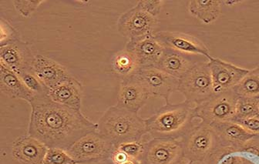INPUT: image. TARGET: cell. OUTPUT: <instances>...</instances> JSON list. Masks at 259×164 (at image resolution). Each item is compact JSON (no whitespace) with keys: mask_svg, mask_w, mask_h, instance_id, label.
Returning a JSON list of instances; mask_svg holds the SVG:
<instances>
[{"mask_svg":"<svg viewBox=\"0 0 259 164\" xmlns=\"http://www.w3.org/2000/svg\"><path fill=\"white\" fill-rule=\"evenodd\" d=\"M28 135L48 148L67 150L81 137L97 131L98 125L81 111L54 102L48 95H36L31 102Z\"/></svg>","mask_w":259,"mask_h":164,"instance_id":"cell-1","label":"cell"},{"mask_svg":"<svg viewBox=\"0 0 259 164\" xmlns=\"http://www.w3.org/2000/svg\"><path fill=\"white\" fill-rule=\"evenodd\" d=\"M97 125V131L116 148L121 143L142 141L148 134L145 119L117 105L108 108Z\"/></svg>","mask_w":259,"mask_h":164,"instance_id":"cell-2","label":"cell"},{"mask_svg":"<svg viewBox=\"0 0 259 164\" xmlns=\"http://www.w3.org/2000/svg\"><path fill=\"white\" fill-rule=\"evenodd\" d=\"M196 105L185 100L166 102L158 111L145 119L147 133L151 138L181 139L194 123Z\"/></svg>","mask_w":259,"mask_h":164,"instance_id":"cell-3","label":"cell"},{"mask_svg":"<svg viewBox=\"0 0 259 164\" xmlns=\"http://www.w3.org/2000/svg\"><path fill=\"white\" fill-rule=\"evenodd\" d=\"M180 140L188 164H219L225 156L212 127L201 121L194 123Z\"/></svg>","mask_w":259,"mask_h":164,"instance_id":"cell-4","label":"cell"},{"mask_svg":"<svg viewBox=\"0 0 259 164\" xmlns=\"http://www.w3.org/2000/svg\"><path fill=\"white\" fill-rule=\"evenodd\" d=\"M178 91L196 106L214 94L207 60L198 62L181 79Z\"/></svg>","mask_w":259,"mask_h":164,"instance_id":"cell-5","label":"cell"},{"mask_svg":"<svg viewBox=\"0 0 259 164\" xmlns=\"http://www.w3.org/2000/svg\"><path fill=\"white\" fill-rule=\"evenodd\" d=\"M239 96L235 89L213 95L195 107V117L208 125L233 121Z\"/></svg>","mask_w":259,"mask_h":164,"instance_id":"cell-6","label":"cell"},{"mask_svg":"<svg viewBox=\"0 0 259 164\" xmlns=\"http://www.w3.org/2000/svg\"><path fill=\"white\" fill-rule=\"evenodd\" d=\"M158 23V18L136 5L120 16L117 30L127 42H138L154 36Z\"/></svg>","mask_w":259,"mask_h":164,"instance_id":"cell-7","label":"cell"},{"mask_svg":"<svg viewBox=\"0 0 259 164\" xmlns=\"http://www.w3.org/2000/svg\"><path fill=\"white\" fill-rule=\"evenodd\" d=\"M141 164H188L180 139L151 138L144 144Z\"/></svg>","mask_w":259,"mask_h":164,"instance_id":"cell-8","label":"cell"},{"mask_svg":"<svg viewBox=\"0 0 259 164\" xmlns=\"http://www.w3.org/2000/svg\"><path fill=\"white\" fill-rule=\"evenodd\" d=\"M115 149V146L97 130L81 137L67 151L78 164H80L110 157Z\"/></svg>","mask_w":259,"mask_h":164,"instance_id":"cell-9","label":"cell"},{"mask_svg":"<svg viewBox=\"0 0 259 164\" xmlns=\"http://www.w3.org/2000/svg\"><path fill=\"white\" fill-rule=\"evenodd\" d=\"M135 75L145 86L150 98H161L169 102L170 95L178 91L180 80L157 67L140 69Z\"/></svg>","mask_w":259,"mask_h":164,"instance_id":"cell-10","label":"cell"},{"mask_svg":"<svg viewBox=\"0 0 259 164\" xmlns=\"http://www.w3.org/2000/svg\"><path fill=\"white\" fill-rule=\"evenodd\" d=\"M207 61L214 94L235 89L250 70L213 57Z\"/></svg>","mask_w":259,"mask_h":164,"instance_id":"cell-11","label":"cell"},{"mask_svg":"<svg viewBox=\"0 0 259 164\" xmlns=\"http://www.w3.org/2000/svg\"><path fill=\"white\" fill-rule=\"evenodd\" d=\"M35 56L29 44L20 39L0 46V65L17 75L31 70Z\"/></svg>","mask_w":259,"mask_h":164,"instance_id":"cell-12","label":"cell"},{"mask_svg":"<svg viewBox=\"0 0 259 164\" xmlns=\"http://www.w3.org/2000/svg\"><path fill=\"white\" fill-rule=\"evenodd\" d=\"M156 39L167 49L188 56H202L207 60L211 57L205 44L198 38L178 32L160 31L154 34Z\"/></svg>","mask_w":259,"mask_h":164,"instance_id":"cell-13","label":"cell"},{"mask_svg":"<svg viewBox=\"0 0 259 164\" xmlns=\"http://www.w3.org/2000/svg\"><path fill=\"white\" fill-rule=\"evenodd\" d=\"M210 127L215 132L225 155L240 153L245 143L256 136L232 121L213 124Z\"/></svg>","mask_w":259,"mask_h":164,"instance_id":"cell-14","label":"cell"},{"mask_svg":"<svg viewBox=\"0 0 259 164\" xmlns=\"http://www.w3.org/2000/svg\"><path fill=\"white\" fill-rule=\"evenodd\" d=\"M149 98L148 90L136 75L122 79L117 96V106L138 113Z\"/></svg>","mask_w":259,"mask_h":164,"instance_id":"cell-15","label":"cell"},{"mask_svg":"<svg viewBox=\"0 0 259 164\" xmlns=\"http://www.w3.org/2000/svg\"><path fill=\"white\" fill-rule=\"evenodd\" d=\"M31 71L49 89L73 77L61 64L42 55L35 56Z\"/></svg>","mask_w":259,"mask_h":164,"instance_id":"cell-16","label":"cell"},{"mask_svg":"<svg viewBox=\"0 0 259 164\" xmlns=\"http://www.w3.org/2000/svg\"><path fill=\"white\" fill-rule=\"evenodd\" d=\"M125 48L135 54L141 69L158 67L165 50L154 35L138 42H127Z\"/></svg>","mask_w":259,"mask_h":164,"instance_id":"cell-17","label":"cell"},{"mask_svg":"<svg viewBox=\"0 0 259 164\" xmlns=\"http://www.w3.org/2000/svg\"><path fill=\"white\" fill-rule=\"evenodd\" d=\"M48 147L30 136L18 137L13 143L12 154L22 164H44Z\"/></svg>","mask_w":259,"mask_h":164,"instance_id":"cell-18","label":"cell"},{"mask_svg":"<svg viewBox=\"0 0 259 164\" xmlns=\"http://www.w3.org/2000/svg\"><path fill=\"white\" fill-rule=\"evenodd\" d=\"M49 97L57 103L81 111L83 86L73 77L70 80L49 89Z\"/></svg>","mask_w":259,"mask_h":164,"instance_id":"cell-19","label":"cell"},{"mask_svg":"<svg viewBox=\"0 0 259 164\" xmlns=\"http://www.w3.org/2000/svg\"><path fill=\"white\" fill-rule=\"evenodd\" d=\"M198 63V61L194 60L191 56L165 48L164 55L157 68L180 80Z\"/></svg>","mask_w":259,"mask_h":164,"instance_id":"cell-20","label":"cell"},{"mask_svg":"<svg viewBox=\"0 0 259 164\" xmlns=\"http://www.w3.org/2000/svg\"><path fill=\"white\" fill-rule=\"evenodd\" d=\"M0 89L12 99H20L29 102L36 96L30 91L16 73L0 65Z\"/></svg>","mask_w":259,"mask_h":164,"instance_id":"cell-21","label":"cell"},{"mask_svg":"<svg viewBox=\"0 0 259 164\" xmlns=\"http://www.w3.org/2000/svg\"><path fill=\"white\" fill-rule=\"evenodd\" d=\"M222 6V1L219 0H191L188 2V10L204 24H210L220 17Z\"/></svg>","mask_w":259,"mask_h":164,"instance_id":"cell-22","label":"cell"},{"mask_svg":"<svg viewBox=\"0 0 259 164\" xmlns=\"http://www.w3.org/2000/svg\"><path fill=\"white\" fill-rule=\"evenodd\" d=\"M111 65L114 73L122 79L135 75L141 69L135 54L126 48L113 56Z\"/></svg>","mask_w":259,"mask_h":164,"instance_id":"cell-23","label":"cell"},{"mask_svg":"<svg viewBox=\"0 0 259 164\" xmlns=\"http://www.w3.org/2000/svg\"><path fill=\"white\" fill-rule=\"evenodd\" d=\"M238 96L259 97V67L250 70L235 88Z\"/></svg>","mask_w":259,"mask_h":164,"instance_id":"cell-24","label":"cell"},{"mask_svg":"<svg viewBox=\"0 0 259 164\" xmlns=\"http://www.w3.org/2000/svg\"><path fill=\"white\" fill-rule=\"evenodd\" d=\"M259 97H242L239 96L237 101L236 111L233 121L240 119L259 117Z\"/></svg>","mask_w":259,"mask_h":164,"instance_id":"cell-25","label":"cell"},{"mask_svg":"<svg viewBox=\"0 0 259 164\" xmlns=\"http://www.w3.org/2000/svg\"><path fill=\"white\" fill-rule=\"evenodd\" d=\"M26 87L36 95H48L49 89L37 78L31 70L25 71L19 74Z\"/></svg>","mask_w":259,"mask_h":164,"instance_id":"cell-26","label":"cell"},{"mask_svg":"<svg viewBox=\"0 0 259 164\" xmlns=\"http://www.w3.org/2000/svg\"><path fill=\"white\" fill-rule=\"evenodd\" d=\"M44 164H78L67 150L59 148H48Z\"/></svg>","mask_w":259,"mask_h":164,"instance_id":"cell-27","label":"cell"},{"mask_svg":"<svg viewBox=\"0 0 259 164\" xmlns=\"http://www.w3.org/2000/svg\"><path fill=\"white\" fill-rule=\"evenodd\" d=\"M44 3L42 0H16L13 1V6L22 17H29Z\"/></svg>","mask_w":259,"mask_h":164,"instance_id":"cell-28","label":"cell"},{"mask_svg":"<svg viewBox=\"0 0 259 164\" xmlns=\"http://www.w3.org/2000/svg\"><path fill=\"white\" fill-rule=\"evenodd\" d=\"M144 144L145 142L144 141L129 142L121 143L117 146V148L118 150L124 152L129 157L140 159L144 153Z\"/></svg>","mask_w":259,"mask_h":164,"instance_id":"cell-29","label":"cell"},{"mask_svg":"<svg viewBox=\"0 0 259 164\" xmlns=\"http://www.w3.org/2000/svg\"><path fill=\"white\" fill-rule=\"evenodd\" d=\"M20 39L18 32L11 26L10 23L1 19L0 21V46L5 45L15 39Z\"/></svg>","mask_w":259,"mask_h":164,"instance_id":"cell-30","label":"cell"},{"mask_svg":"<svg viewBox=\"0 0 259 164\" xmlns=\"http://www.w3.org/2000/svg\"><path fill=\"white\" fill-rule=\"evenodd\" d=\"M163 5H164V1L162 0H141L137 4L140 8L157 18L161 12Z\"/></svg>","mask_w":259,"mask_h":164,"instance_id":"cell-31","label":"cell"},{"mask_svg":"<svg viewBox=\"0 0 259 164\" xmlns=\"http://www.w3.org/2000/svg\"><path fill=\"white\" fill-rule=\"evenodd\" d=\"M232 122L236 123L249 133L259 135V117H250V118L240 119L235 120Z\"/></svg>","mask_w":259,"mask_h":164,"instance_id":"cell-32","label":"cell"},{"mask_svg":"<svg viewBox=\"0 0 259 164\" xmlns=\"http://www.w3.org/2000/svg\"><path fill=\"white\" fill-rule=\"evenodd\" d=\"M239 153H247L259 158V135L254 136L248 140Z\"/></svg>","mask_w":259,"mask_h":164,"instance_id":"cell-33","label":"cell"},{"mask_svg":"<svg viewBox=\"0 0 259 164\" xmlns=\"http://www.w3.org/2000/svg\"><path fill=\"white\" fill-rule=\"evenodd\" d=\"M112 161L114 164H122L129 159V156L121 150H118L116 148L115 150H113V153H111L110 156Z\"/></svg>","mask_w":259,"mask_h":164,"instance_id":"cell-34","label":"cell"},{"mask_svg":"<svg viewBox=\"0 0 259 164\" xmlns=\"http://www.w3.org/2000/svg\"><path fill=\"white\" fill-rule=\"evenodd\" d=\"M122 164H141V162L140 159L130 157L127 160L125 161V162Z\"/></svg>","mask_w":259,"mask_h":164,"instance_id":"cell-35","label":"cell"},{"mask_svg":"<svg viewBox=\"0 0 259 164\" xmlns=\"http://www.w3.org/2000/svg\"><path fill=\"white\" fill-rule=\"evenodd\" d=\"M222 3L227 4L226 5L228 6H233L236 5L237 4H241V1H222Z\"/></svg>","mask_w":259,"mask_h":164,"instance_id":"cell-36","label":"cell"},{"mask_svg":"<svg viewBox=\"0 0 259 164\" xmlns=\"http://www.w3.org/2000/svg\"><path fill=\"white\" fill-rule=\"evenodd\" d=\"M245 164H257L255 162H254V160H252V159H250V158H248V159H247L246 162H245Z\"/></svg>","mask_w":259,"mask_h":164,"instance_id":"cell-37","label":"cell"},{"mask_svg":"<svg viewBox=\"0 0 259 164\" xmlns=\"http://www.w3.org/2000/svg\"><path fill=\"white\" fill-rule=\"evenodd\" d=\"M258 115H259V102H258Z\"/></svg>","mask_w":259,"mask_h":164,"instance_id":"cell-38","label":"cell"}]
</instances>
